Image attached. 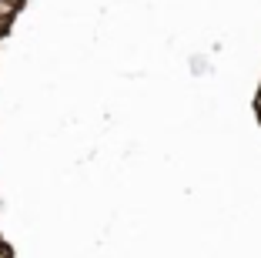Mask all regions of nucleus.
Segmentation results:
<instances>
[{
  "label": "nucleus",
  "mask_w": 261,
  "mask_h": 258,
  "mask_svg": "<svg viewBox=\"0 0 261 258\" xmlns=\"http://www.w3.org/2000/svg\"><path fill=\"white\" fill-rule=\"evenodd\" d=\"M7 31H10V24H7V20H0V37H4Z\"/></svg>",
  "instance_id": "obj_1"
},
{
  "label": "nucleus",
  "mask_w": 261,
  "mask_h": 258,
  "mask_svg": "<svg viewBox=\"0 0 261 258\" xmlns=\"http://www.w3.org/2000/svg\"><path fill=\"white\" fill-rule=\"evenodd\" d=\"M7 4H17V7H20V4H23V0H7Z\"/></svg>",
  "instance_id": "obj_2"
},
{
  "label": "nucleus",
  "mask_w": 261,
  "mask_h": 258,
  "mask_svg": "<svg viewBox=\"0 0 261 258\" xmlns=\"http://www.w3.org/2000/svg\"><path fill=\"white\" fill-rule=\"evenodd\" d=\"M0 245H4V242H0Z\"/></svg>",
  "instance_id": "obj_3"
}]
</instances>
